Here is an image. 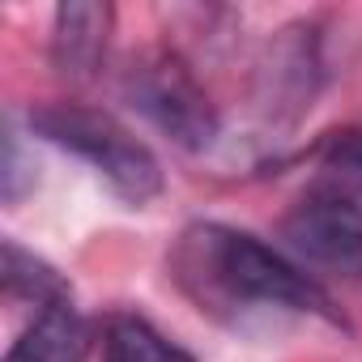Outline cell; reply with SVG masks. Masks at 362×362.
<instances>
[{"mask_svg": "<svg viewBox=\"0 0 362 362\" xmlns=\"http://www.w3.org/2000/svg\"><path fill=\"white\" fill-rule=\"evenodd\" d=\"M170 273L179 290L209 315L239 320L247 311H290L345 324L328 290L298 260L226 222H192L175 239Z\"/></svg>", "mask_w": 362, "mask_h": 362, "instance_id": "cell-1", "label": "cell"}, {"mask_svg": "<svg viewBox=\"0 0 362 362\" xmlns=\"http://www.w3.org/2000/svg\"><path fill=\"white\" fill-rule=\"evenodd\" d=\"M30 128L47 145L86 162L111 188V197L124 201L128 209H145L166 188L158 153L132 128H124L111 111L81 107V103H47L30 111Z\"/></svg>", "mask_w": 362, "mask_h": 362, "instance_id": "cell-2", "label": "cell"}, {"mask_svg": "<svg viewBox=\"0 0 362 362\" xmlns=\"http://www.w3.org/2000/svg\"><path fill=\"white\" fill-rule=\"evenodd\" d=\"M119 90L145 124H153L170 145L188 149V153H205L222 136V115L209 90L201 86L192 64L170 47L136 52L124 69Z\"/></svg>", "mask_w": 362, "mask_h": 362, "instance_id": "cell-3", "label": "cell"}, {"mask_svg": "<svg viewBox=\"0 0 362 362\" xmlns=\"http://www.w3.org/2000/svg\"><path fill=\"white\" fill-rule=\"evenodd\" d=\"M281 239L303 269L311 264L332 277H362V209L332 184H315L290 205Z\"/></svg>", "mask_w": 362, "mask_h": 362, "instance_id": "cell-4", "label": "cell"}, {"mask_svg": "<svg viewBox=\"0 0 362 362\" xmlns=\"http://www.w3.org/2000/svg\"><path fill=\"white\" fill-rule=\"evenodd\" d=\"M111 26H115V9L111 5H94V0H73L52 13V69L56 77L86 86L98 77L103 60H107V43H111Z\"/></svg>", "mask_w": 362, "mask_h": 362, "instance_id": "cell-5", "label": "cell"}, {"mask_svg": "<svg viewBox=\"0 0 362 362\" xmlns=\"http://www.w3.org/2000/svg\"><path fill=\"white\" fill-rule=\"evenodd\" d=\"M90 345H94V324L69 294L35 311L22 337L9 345L5 362H86Z\"/></svg>", "mask_w": 362, "mask_h": 362, "instance_id": "cell-6", "label": "cell"}, {"mask_svg": "<svg viewBox=\"0 0 362 362\" xmlns=\"http://www.w3.org/2000/svg\"><path fill=\"white\" fill-rule=\"evenodd\" d=\"M315 47H320L315 30H307V26L281 30L277 47H273V60L264 69L269 111L290 107V115H298L303 107H311V94L320 86V56H315Z\"/></svg>", "mask_w": 362, "mask_h": 362, "instance_id": "cell-7", "label": "cell"}, {"mask_svg": "<svg viewBox=\"0 0 362 362\" xmlns=\"http://www.w3.org/2000/svg\"><path fill=\"white\" fill-rule=\"evenodd\" d=\"M103 362H197L179 341H170L162 328H153L145 315L115 311L103 320L98 332Z\"/></svg>", "mask_w": 362, "mask_h": 362, "instance_id": "cell-8", "label": "cell"}, {"mask_svg": "<svg viewBox=\"0 0 362 362\" xmlns=\"http://www.w3.org/2000/svg\"><path fill=\"white\" fill-rule=\"evenodd\" d=\"M0 286H5V298H13V303H30L35 311L47 307V303H56V298H69V294H73L69 277H64L56 264H47L43 256L26 252L18 239H5Z\"/></svg>", "mask_w": 362, "mask_h": 362, "instance_id": "cell-9", "label": "cell"}, {"mask_svg": "<svg viewBox=\"0 0 362 362\" xmlns=\"http://www.w3.org/2000/svg\"><path fill=\"white\" fill-rule=\"evenodd\" d=\"M320 166H324V184L341 192H362V128H341L324 136L320 145Z\"/></svg>", "mask_w": 362, "mask_h": 362, "instance_id": "cell-10", "label": "cell"}, {"mask_svg": "<svg viewBox=\"0 0 362 362\" xmlns=\"http://www.w3.org/2000/svg\"><path fill=\"white\" fill-rule=\"evenodd\" d=\"M0 192H5V205H22L26 192H35V158H26L22 132L9 124L5 128V166H0Z\"/></svg>", "mask_w": 362, "mask_h": 362, "instance_id": "cell-11", "label": "cell"}]
</instances>
